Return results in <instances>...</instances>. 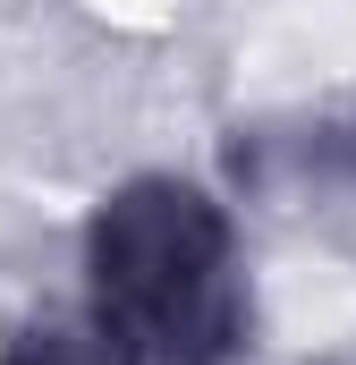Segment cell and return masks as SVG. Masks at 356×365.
I'll list each match as a JSON object with an SVG mask.
<instances>
[{
	"label": "cell",
	"instance_id": "obj_1",
	"mask_svg": "<svg viewBox=\"0 0 356 365\" xmlns=\"http://www.w3.org/2000/svg\"><path fill=\"white\" fill-rule=\"evenodd\" d=\"M85 314L136 365H238L255 349V272L204 179L136 170L77 230Z\"/></svg>",
	"mask_w": 356,
	"mask_h": 365
},
{
	"label": "cell",
	"instance_id": "obj_2",
	"mask_svg": "<svg viewBox=\"0 0 356 365\" xmlns=\"http://www.w3.org/2000/svg\"><path fill=\"white\" fill-rule=\"evenodd\" d=\"M229 187L255 204H356V110L323 102V110H271V119H238L229 145Z\"/></svg>",
	"mask_w": 356,
	"mask_h": 365
},
{
	"label": "cell",
	"instance_id": "obj_4",
	"mask_svg": "<svg viewBox=\"0 0 356 365\" xmlns=\"http://www.w3.org/2000/svg\"><path fill=\"white\" fill-rule=\"evenodd\" d=\"M314 365H356V349H348V357H314Z\"/></svg>",
	"mask_w": 356,
	"mask_h": 365
},
{
	"label": "cell",
	"instance_id": "obj_3",
	"mask_svg": "<svg viewBox=\"0 0 356 365\" xmlns=\"http://www.w3.org/2000/svg\"><path fill=\"white\" fill-rule=\"evenodd\" d=\"M0 365H136L93 314H34L0 340Z\"/></svg>",
	"mask_w": 356,
	"mask_h": 365
}]
</instances>
